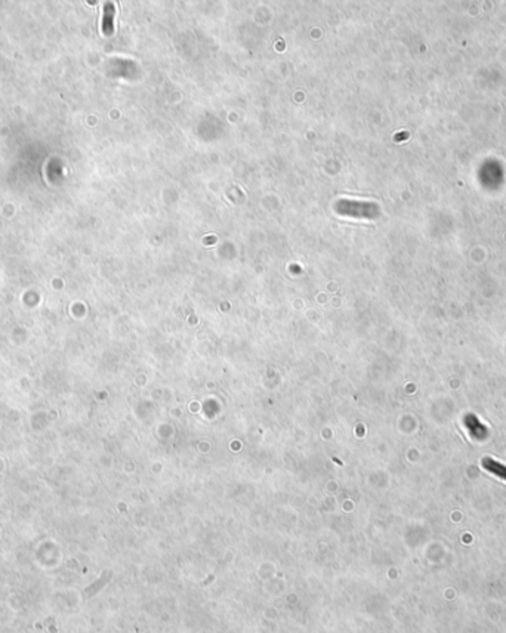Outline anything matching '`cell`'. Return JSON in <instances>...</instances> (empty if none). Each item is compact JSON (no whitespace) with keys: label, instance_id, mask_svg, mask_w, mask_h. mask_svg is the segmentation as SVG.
Wrapping results in <instances>:
<instances>
[{"label":"cell","instance_id":"obj_1","mask_svg":"<svg viewBox=\"0 0 506 633\" xmlns=\"http://www.w3.org/2000/svg\"><path fill=\"white\" fill-rule=\"evenodd\" d=\"M483 466L487 469L488 472H491V474H494L496 477H499V478H502V480L506 481L505 465H502V463H499V461L493 460V459H490V457H486V459H483Z\"/></svg>","mask_w":506,"mask_h":633},{"label":"cell","instance_id":"obj_2","mask_svg":"<svg viewBox=\"0 0 506 633\" xmlns=\"http://www.w3.org/2000/svg\"><path fill=\"white\" fill-rule=\"evenodd\" d=\"M112 15H114V8L111 3H107L104 9V22H102V30L105 34H110L112 31Z\"/></svg>","mask_w":506,"mask_h":633}]
</instances>
